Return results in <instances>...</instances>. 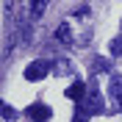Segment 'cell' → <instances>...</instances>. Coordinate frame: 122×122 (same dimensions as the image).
<instances>
[{
    "label": "cell",
    "mask_w": 122,
    "mask_h": 122,
    "mask_svg": "<svg viewBox=\"0 0 122 122\" xmlns=\"http://www.w3.org/2000/svg\"><path fill=\"white\" fill-rule=\"evenodd\" d=\"M50 72V64L45 58H36L25 67V81H45V75Z\"/></svg>",
    "instance_id": "obj_1"
},
{
    "label": "cell",
    "mask_w": 122,
    "mask_h": 122,
    "mask_svg": "<svg viewBox=\"0 0 122 122\" xmlns=\"http://www.w3.org/2000/svg\"><path fill=\"white\" fill-rule=\"evenodd\" d=\"M78 106L83 108V111H86V114H89V117H94V114H100V111H103V97H100L97 92L92 89L89 94H86V97L81 100V103H78Z\"/></svg>",
    "instance_id": "obj_2"
},
{
    "label": "cell",
    "mask_w": 122,
    "mask_h": 122,
    "mask_svg": "<svg viewBox=\"0 0 122 122\" xmlns=\"http://www.w3.org/2000/svg\"><path fill=\"white\" fill-rule=\"evenodd\" d=\"M25 114H28L33 122H47L53 111H50L47 106H42V103H33V106H28V111H25Z\"/></svg>",
    "instance_id": "obj_3"
},
{
    "label": "cell",
    "mask_w": 122,
    "mask_h": 122,
    "mask_svg": "<svg viewBox=\"0 0 122 122\" xmlns=\"http://www.w3.org/2000/svg\"><path fill=\"white\" fill-rule=\"evenodd\" d=\"M86 94H89V92H86V83H83V81H75V83L67 89V97H69V100H78V103H81Z\"/></svg>",
    "instance_id": "obj_4"
},
{
    "label": "cell",
    "mask_w": 122,
    "mask_h": 122,
    "mask_svg": "<svg viewBox=\"0 0 122 122\" xmlns=\"http://www.w3.org/2000/svg\"><path fill=\"white\" fill-rule=\"evenodd\" d=\"M108 50H111V56H122V36L111 39V45H108Z\"/></svg>",
    "instance_id": "obj_5"
},
{
    "label": "cell",
    "mask_w": 122,
    "mask_h": 122,
    "mask_svg": "<svg viewBox=\"0 0 122 122\" xmlns=\"http://www.w3.org/2000/svg\"><path fill=\"white\" fill-rule=\"evenodd\" d=\"M111 94L122 103V81H119V78H114V83H111Z\"/></svg>",
    "instance_id": "obj_6"
},
{
    "label": "cell",
    "mask_w": 122,
    "mask_h": 122,
    "mask_svg": "<svg viewBox=\"0 0 122 122\" xmlns=\"http://www.w3.org/2000/svg\"><path fill=\"white\" fill-rule=\"evenodd\" d=\"M30 6H33V17H39V14H42V11H45L47 0H30Z\"/></svg>",
    "instance_id": "obj_7"
},
{
    "label": "cell",
    "mask_w": 122,
    "mask_h": 122,
    "mask_svg": "<svg viewBox=\"0 0 122 122\" xmlns=\"http://www.w3.org/2000/svg\"><path fill=\"white\" fill-rule=\"evenodd\" d=\"M56 36H58L61 42H69V25H61V28L56 30Z\"/></svg>",
    "instance_id": "obj_8"
},
{
    "label": "cell",
    "mask_w": 122,
    "mask_h": 122,
    "mask_svg": "<svg viewBox=\"0 0 122 122\" xmlns=\"http://www.w3.org/2000/svg\"><path fill=\"white\" fill-rule=\"evenodd\" d=\"M72 122H89V114H86L83 108L78 106V111H75V117H72Z\"/></svg>",
    "instance_id": "obj_9"
},
{
    "label": "cell",
    "mask_w": 122,
    "mask_h": 122,
    "mask_svg": "<svg viewBox=\"0 0 122 122\" xmlns=\"http://www.w3.org/2000/svg\"><path fill=\"white\" fill-rule=\"evenodd\" d=\"M3 117H6V119H14V108L6 106V103H3Z\"/></svg>",
    "instance_id": "obj_10"
}]
</instances>
